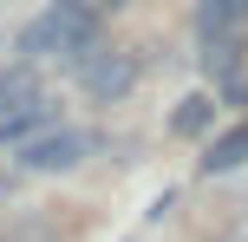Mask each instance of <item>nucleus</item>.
<instances>
[{"label": "nucleus", "mask_w": 248, "mask_h": 242, "mask_svg": "<svg viewBox=\"0 0 248 242\" xmlns=\"http://www.w3.org/2000/svg\"><path fill=\"white\" fill-rule=\"evenodd\" d=\"M98 46V13L85 7V0H52L46 13H33V20L20 26V52L26 65L33 59H85V52Z\"/></svg>", "instance_id": "nucleus-1"}, {"label": "nucleus", "mask_w": 248, "mask_h": 242, "mask_svg": "<svg viewBox=\"0 0 248 242\" xmlns=\"http://www.w3.org/2000/svg\"><path fill=\"white\" fill-rule=\"evenodd\" d=\"M46 125H59V118H52V98L33 79V65L0 72V144H20L33 131H46Z\"/></svg>", "instance_id": "nucleus-2"}, {"label": "nucleus", "mask_w": 248, "mask_h": 242, "mask_svg": "<svg viewBox=\"0 0 248 242\" xmlns=\"http://www.w3.org/2000/svg\"><path fill=\"white\" fill-rule=\"evenodd\" d=\"M248 33V0H196V46L209 72H235V52Z\"/></svg>", "instance_id": "nucleus-3"}, {"label": "nucleus", "mask_w": 248, "mask_h": 242, "mask_svg": "<svg viewBox=\"0 0 248 242\" xmlns=\"http://www.w3.org/2000/svg\"><path fill=\"white\" fill-rule=\"evenodd\" d=\"M13 151H20V170H33V177H59V170L85 164L92 138H85L78 125H46V131H33V138H20Z\"/></svg>", "instance_id": "nucleus-4"}, {"label": "nucleus", "mask_w": 248, "mask_h": 242, "mask_svg": "<svg viewBox=\"0 0 248 242\" xmlns=\"http://www.w3.org/2000/svg\"><path fill=\"white\" fill-rule=\"evenodd\" d=\"M72 72H78V85H85L98 105H118L124 92L137 85V52H118V46H92L85 59H72Z\"/></svg>", "instance_id": "nucleus-5"}, {"label": "nucleus", "mask_w": 248, "mask_h": 242, "mask_svg": "<svg viewBox=\"0 0 248 242\" xmlns=\"http://www.w3.org/2000/svg\"><path fill=\"white\" fill-rule=\"evenodd\" d=\"M242 164H248V125H235L229 138H216L209 151H202V170H209V177H222V170H242Z\"/></svg>", "instance_id": "nucleus-6"}, {"label": "nucleus", "mask_w": 248, "mask_h": 242, "mask_svg": "<svg viewBox=\"0 0 248 242\" xmlns=\"http://www.w3.org/2000/svg\"><path fill=\"white\" fill-rule=\"evenodd\" d=\"M209 118H216V98H202V92H196V98H183V105L170 112V131H176V138H202Z\"/></svg>", "instance_id": "nucleus-7"}, {"label": "nucleus", "mask_w": 248, "mask_h": 242, "mask_svg": "<svg viewBox=\"0 0 248 242\" xmlns=\"http://www.w3.org/2000/svg\"><path fill=\"white\" fill-rule=\"evenodd\" d=\"M7 242H59V236H52V229H46V223H20V229H13Z\"/></svg>", "instance_id": "nucleus-8"}, {"label": "nucleus", "mask_w": 248, "mask_h": 242, "mask_svg": "<svg viewBox=\"0 0 248 242\" xmlns=\"http://www.w3.org/2000/svg\"><path fill=\"white\" fill-rule=\"evenodd\" d=\"M85 7H92V13H105V7H124V0H85Z\"/></svg>", "instance_id": "nucleus-9"}]
</instances>
